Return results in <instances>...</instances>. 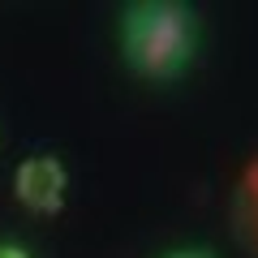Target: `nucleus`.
<instances>
[{
    "label": "nucleus",
    "mask_w": 258,
    "mask_h": 258,
    "mask_svg": "<svg viewBox=\"0 0 258 258\" xmlns=\"http://www.w3.org/2000/svg\"><path fill=\"white\" fill-rule=\"evenodd\" d=\"M0 258H35L26 245H18V241H0Z\"/></svg>",
    "instance_id": "7ed1b4c3"
},
{
    "label": "nucleus",
    "mask_w": 258,
    "mask_h": 258,
    "mask_svg": "<svg viewBox=\"0 0 258 258\" xmlns=\"http://www.w3.org/2000/svg\"><path fill=\"white\" fill-rule=\"evenodd\" d=\"M13 198L35 215H60L69 198V168L60 155H26L13 168Z\"/></svg>",
    "instance_id": "f03ea898"
},
{
    "label": "nucleus",
    "mask_w": 258,
    "mask_h": 258,
    "mask_svg": "<svg viewBox=\"0 0 258 258\" xmlns=\"http://www.w3.org/2000/svg\"><path fill=\"white\" fill-rule=\"evenodd\" d=\"M164 258H211L207 249H172V254H164Z\"/></svg>",
    "instance_id": "20e7f679"
},
{
    "label": "nucleus",
    "mask_w": 258,
    "mask_h": 258,
    "mask_svg": "<svg viewBox=\"0 0 258 258\" xmlns=\"http://www.w3.org/2000/svg\"><path fill=\"white\" fill-rule=\"evenodd\" d=\"M120 56L147 82H176L198 56V13L181 0H134L120 9Z\"/></svg>",
    "instance_id": "f257e3e1"
}]
</instances>
